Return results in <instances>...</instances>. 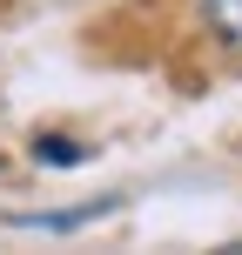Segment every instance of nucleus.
Instances as JSON below:
<instances>
[{
    "instance_id": "1",
    "label": "nucleus",
    "mask_w": 242,
    "mask_h": 255,
    "mask_svg": "<svg viewBox=\"0 0 242 255\" xmlns=\"http://www.w3.org/2000/svg\"><path fill=\"white\" fill-rule=\"evenodd\" d=\"M202 20L216 27L222 47H236V54H242V0H202Z\"/></svg>"
},
{
    "instance_id": "2",
    "label": "nucleus",
    "mask_w": 242,
    "mask_h": 255,
    "mask_svg": "<svg viewBox=\"0 0 242 255\" xmlns=\"http://www.w3.org/2000/svg\"><path fill=\"white\" fill-rule=\"evenodd\" d=\"M74 154H81L74 141H40V161H74Z\"/></svg>"
}]
</instances>
